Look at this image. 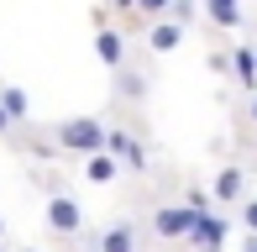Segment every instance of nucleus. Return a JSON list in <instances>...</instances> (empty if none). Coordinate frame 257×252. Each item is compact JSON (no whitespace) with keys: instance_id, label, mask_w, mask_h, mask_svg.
Masks as SVG:
<instances>
[{"instance_id":"15","label":"nucleus","mask_w":257,"mask_h":252,"mask_svg":"<svg viewBox=\"0 0 257 252\" xmlns=\"http://www.w3.org/2000/svg\"><path fill=\"white\" fill-rule=\"evenodd\" d=\"M168 11H173V0H137V21H142V27L147 21H163Z\"/></svg>"},{"instance_id":"12","label":"nucleus","mask_w":257,"mask_h":252,"mask_svg":"<svg viewBox=\"0 0 257 252\" xmlns=\"http://www.w3.org/2000/svg\"><path fill=\"white\" fill-rule=\"evenodd\" d=\"M0 105H6V116L16 126H32V95L21 84H0Z\"/></svg>"},{"instance_id":"10","label":"nucleus","mask_w":257,"mask_h":252,"mask_svg":"<svg viewBox=\"0 0 257 252\" xmlns=\"http://www.w3.org/2000/svg\"><path fill=\"white\" fill-rule=\"evenodd\" d=\"M231 79H236L247 95H257V42H236V48H231Z\"/></svg>"},{"instance_id":"19","label":"nucleus","mask_w":257,"mask_h":252,"mask_svg":"<svg viewBox=\"0 0 257 252\" xmlns=\"http://www.w3.org/2000/svg\"><path fill=\"white\" fill-rule=\"evenodd\" d=\"M105 6H110V11H115V16H126V21H132V16H137V0H105Z\"/></svg>"},{"instance_id":"20","label":"nucleus","mask_w":257,"mask_h":252,"mask_svg":"<svg viewBox=\"0 0 257 252\" xmlns=\"http://www.w3.org/2000/svg\"><path fill=\"white\" fill-rule=\"evenodd\" d=\"M0 142H16V121L6 116V105H0Z\"/></svg>"},{"instance_id":"8","label":"nucleus","mask_w":257,"mask_h":252,"mask_svg":"<svg viewBox=\"0 0 257 252\" xmlns=\"http://www.w3.org/2000/svg\"><path fill=\"white\" fill-rule=\"evenodd\" d=\"M184 32H189V27H179L173 16L147 21V32H142V37H147V53H153V58H168V53H179V48H184Z\"/></svg>"},{"instance_id":"7","label":"nucleus","mask_w":257,"mask_h":252,"mask_svg":"<svg viewBox=\"0 0 257 252\" xmlns=\"http://www.w3.org/2000/svg\"><path fill=\"white\" fill-rule=\"evenodd\" d=\"M105 147L121 158L126 174H147V147H142V137H137V132H126V126H110V142H105Z\"/></svg>"},{"instance_id":"25","label":"nucleus","mask_w":257,"mask_h":252,"mask_svg":"<svg viewBox=\"0 0 257 252\" xmlns=\"http://www.w3.org/2000/svg\"><path fill=\"white\" fill-rule=\"evenodd\" d=\"M194 252H215V247H194Z\"/></svg>"},{"instance_id":"24","label":"nucleus","mask_w":257,"mask_h":252,"mask_svg":"<svg viewBox=\"0 0 257 252\" xmlns=\"http://www.w3.org/2000/svg\"><path fill=\"white\" fill-rule=\"evenodd\" d=\"M11 252H42V247H11Z\"/></svg>"},{"instance_id":"9","label":"nucleus","mask_w":257,"mask_h":252,"mask_svg":"<svg viewBox=\"0 0 257 252\" xmlns=\"http://www.w3.org/2000/svg\"><path fill=\"white\" fill-rule=\"evenodd\" d=\"M226 231H231V221L220 210H205L200 215V226H194V236L184 247H215V252H226Z\"/></svg>"},{"instance_id":"23","label":"nucleus","mask_w":257,"mask_h":252,"mask_svg":"<svg viewBox=\"0 0 257 252\" xmlns=\"http://www.w3.org/2000/svg\"><path fill=\"white\" fill-rule=\"evenodd\" d=\"M241 252H257V236H247V242H241Z\"/></svg>"},{"instance_id":"6","label":"nucleus","mask_w":257,"mask_h":252,"mask_svg":"<svg viewBox=\"0 0 257 252\" xmlns=\"http://www.w3.org/2000/svg\"><path fill=\"white\" fill-rule=\"evenodd\" d=\"M210 194H215L220 210H236V205L247 200V168H241V163L215 168V179H210Z\"/></svg>"},{"instance_id":"21","label":"nucleus","mask_w":257,"mask_h":252,"mask_svg":"<svg viewBox=\"0 0 257 252\" xmlns=\"http://www.w3.org/2000/svg\"><path fill=\"white\" fill-rule=\"evenodd\" d=\"M6 236H11V226H6V215H0V247H6Z\"/></svg>"},{"instance_id":"3","label":"nucleus","mask_w":257,"mask_h":252,"mask_svg":"<svg viewBox=\"0 0 257 252\" xmlns=\"http://www.w3.org/2000/svg\"><path fill=\"white\" fill-rule=\"evenodd\" d=\"M194 226H200V210H194L189 200H168V205H158V210L147 215V231H153L158 242H189Z\"/></svg>"},{"instance_id":"14","label":"nucleus","mask_w":257,"mask_h":252,"mask_svg":"<svg viewBox=\"0 0 257 252\" xmlns=\"http://www.w3.org/2000/svg\"><path fill=\"white\" fill-rule=\"evenodd\" d=\"M115 79H121V84H115V95H121V100H132V105H137V100H147V79L137 74V68H121Z\"/></svg>"},{"instance_id":"22","label":"nucleus","mask_w":257,"mask_h":252,"mask_svg":"<svg viewBox=\"0 0 257 252\" xmlns=\"http://www.w3.org/2000/svg\"><path fill=\"white\" fill-rule=\"evenodd\" d=\"M247 116H252V121H257V95H252V100H247Z\"/></svg>"},{"instance_id":"2","label":"nucleus","mask_w":257,"mask_h":252,"mask_svg":"<svg viewBox=\"0 0 257 252\" xmlns=\"http://www.w3.org/2000/svg\"><path fill=\"white\" fill-rule=\"evenodd\" d=\"M42 226H48V236H58V242H74V236H84L89 210L68 189L63 194H48V200H42Z\"/></svg>"},{"instance_id":"17","label":"nucleus","mask_w":257,"mask_h":252,"mask_svg":"<svg viewBox=\"0 0 257 252\" xmlns=\"http://www.w3.org/2000/svg\"><path fill=\"white\" fill-rule=\"evenodd\" d=\"M205 68H210L215 79H226V74H231V48H210V53H205Z\"/></svg>"},{"instance_id":"4","label":"nucleus","mask_w":257,"mask_h":252,"mask_svg":"<svg viewBox=\"0 0 257 252\" xmlns=\"http://www.w3.org/2000/svg\"><path fill=\"white\" fill-rule=\"evenodd\" d=\"M89 252H142V226L132 221V215H121V221H105L95 236H89Z\"/></svg>"},{"instance_id":"11","label":"nucleus","mask_w":257,"mask_h":252,"mask_svg":"<svg viewBox=\"0 0 257 252\" xmlns=\"http://www.w3.org/2000/svg\"><path fill=\"white\" fill-rule=\"evenodd\" d=\"M79 174H84L89 184H115V179H121L126 168H121V158H115L110 147H105V153H89V158H84V168H79Z\"/></svg>"},{"instance_id":"13","label":"nucleus","mask_w":257,"mask_h":252,"mask_svg":"<svg viewBox=\"0 0 257 252\" xmlns=\"http://www.w3.org/2000/svg\"><path fill=\"white\" fill-rule=\"evenodd\" d=\"M205 16L215 21L220 32H241V21H247L241 16V0H205Z\"/></svg>"},{"instance_id":"16","label":"nucleus","mask_w":257,"mask_h":252,"mask_svg":"<svg viewBox=\"0 0 257 252\" xmlns=\"http://www.w3.org/2000/svg\"><path fill=\"white\" fill-rule=\"evenodd\" d=\"M200 6H205V0H173L168 16L179 21V27H194V21H200Z\"/></svg>"},{"instance_id":"18","label":"nucleus","mask_w":257,"mask_h":252,"mask_svg":"<svg viewBox=\"0 0 257 252\" xmlns=\"http://www.w3.org/2000/svg\"><path fill=\"white\" fill-rule=\"evenodd\" d=\"M236 221H241V231L257 236V194H247V200L236 205Z\"/></svg>"},{"instance_id":"5","label":"nucleus","mask_w":257,"mask_h":252,"mask_svg":"<svg viewBox=\"0 0 257 252\" xmlns=\"http://www.w3.org/2000/svg\"><path fill=\"white\" fill-rule=\"evenodd\" d=\"M126 42H132V37H126L121 27H110V21H105V27H95V58L110 68V74H121V68L132 63V48H126Z\"/></svg>"},{"instance_id":"1","label":"nucleus","mask_w":257,"mask_h":252,"mask_svg":"<svg viewBox=\"0 0 257 252\" xmlns=\"http://www.w3.org/2000/svg\"><path fill=\"white\" fill-rule=\"evenodd\" d=\"M58 153L63 158H89V153H105V142H110V126H105L100 116H63L48 126Z\"/></svg>"},{"instance_id":"26","label":"nucleus","mask_w":257,"mask_h":252,"mask_svg":"<svg viewBox=\"0 0 257 252\" xmlns=\"http://www.w3.org/2000/svg\"><path fill=\"white\" fill-rule=\"evenodd\" d=\"M142 252H153V247H142Z\"/></svg>"}]
</instances>
